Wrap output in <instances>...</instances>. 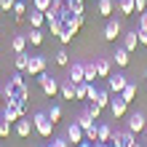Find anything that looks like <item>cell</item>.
Segmentation results:
<instances>
[{"label": "cell", "mask_w": 147, "mask_h": 147, "mask_svg": "<svg viewBox=\"0 0 147 147\" xmlns=\"http://www.w3.org/2000/svg\"><path fill=\"white\" fill-rule=\"evenodd\" d=\"M3 94H11L13 99H19V102H27L30 99V83L24 80V75L16 70L11 78H8V83H5V88H3Z\"/></svg>", "instance_id": "cell-1"}, {"label": "cell", "mask_w": 147, "mask_h": 147, "mask_svg": "<svg viewBox=\"0 0 147 147\" xmlns=\"http://www.w3.org/2000/svg\"><path fill=\"white\" fill-rule=\"evenodd\" d=\"M32 126H35L38 136H43V139H48L54 134V120L48 118V112H35L32 115Z\"/></svg>", "instance_id": "cell-2"}, {"label": "cell", "mask_w": 147, "mask_h": 147, "mask_svg": "<svg viewBox=\"0 0 147 147\" xmlns=\"http://www.w3.org/2000/svg\"><path fill=\"white\" fill-rule=\"evenodd\" d=\"M35 80L40 83V88H43V94H46V96H51V99H54L56 94H59V80H56L54 75H48L46 70H43V72L35 78Z\"/></svg>", "instance_id": "cell-3"}, {"label": "cell", "mask_w": 147, "mask_h": 147, "mask_svg": "<svg viewBox=\"0 0 147 147\" xmlns=\"http://www.w3.org/2000/svg\"><path fill=\"white\" fill-rule=\"evenodd\" d=\"M134 142H136V134L134 131H128V128H112L110 144H115V147H131Z\"/></svg>", "instance_id": "cell-4"}, {"label": "cell", "mask_w": 147, "mask_h": 147, "mask_svg": "<svg viewBox=\"0 0 147 147\" xmlns=\"http://www.w3.org/2000/svg\"><path fill=\"white\" fill-rule=\"evenodd\" d=\"M48 67V59L43 54H30V64H27V78H38L43 70Z\"/></svg>", "instance_id": "cell-5"}, {"label": "cell", "mask_w": 147, "mask_h": 147, "mask_svg": "<svg viewBox=\"0 0 147 147\" xmlns=\"http://www.w3.org/2000/svg\"><path fill=\"white\" fill-rule=\"evenodd\" d=\"M126 110H128V102L120 96V94H115V96L110 99V112H112V118H115V120H120V118L126 115Z\"/></svg>", "instance_id": "cell-6"}, {"label": "cell", "mask_w": 147, "mask_h": 147, "mask_svg": "<svg viewBox=\"0 0 147 147\" xmlns=\"http://www.w3.org/2000/svg\"><path fill=\"white\" fill-rule=\"evenodd\" d=\"M118 38H123V24H120L118 19H110L107 27H105V40L107 43H115Z\"/></svg>", "instance_id": "cell-7"}, {"label": "cell", "mask_w": 147, "mask_h": 147, "mask_svg": "<svg viewBox=\"0 0 147 147\" xmlns=\"http://www.w3.org/2000/svg\"><path fill=\"white\" fill-rule=\"evenodd\" d=\"M126 128H128V131H134V134H139V131H144V128H147V120H144V115H142L139 110L128 115V120H126Z\"/></svg>", "instance_id": "cell-8"}, {"label": "cell", "mask_w": 147, "mask_h": 147, "mask_svg": "<svg viewBox=\"0 0 147 147\" xmlns=\"http://www.w3.org/2000/svg\"><path fill=\"white\" fill-rule=\"evenodd\" d=\"M126 83H128V80H126L123 72H115V75L110 72V75H107V88H110V94H120V91L126 88Z\"/></svg>", "instance_id": "cell-9"}, {"label": "cell", "mask_w": 147, "mask_h": 147, "mask_svg": "<svg viewBox=\"0 0 147 147\" xmlns=\"http://www.w3.org/2000/svg\"><path fill=\"white\" fill-rule=\"evenodd\" d=\"M13 131H16V136H22V139H27V136H30L32 131H35V126H32V120H30L27 115H22L19 120H16Z\"/></svg>", "instance_id": "cell-10"}, {"label": "cell", "mask_w": 147, "mask_h": 147, "mask_svg": "<svg viewBox=\"0 0 147 147\" xmlns=\"http://www.w3.org/2000/svg\"><path fill=\"white\" fill-rule=\"evenodd\" d=\"M64 136H67V139H70L75 147L86 139V134H83V128H80V123H78V120H72V123L67 126V134H64Z\"/></svg>", "instance_id": "cell-11"}, {"label": "cell", "mask_w": 147, "mask_h": 147, "mask_svg": "<svg viewBox=\"0 0 147 147\" xmlns=\"http://www.w3.org/2000/svg\"><path fill=\"white\" fill-rule=\"evenodd\" d=\"M59 96L62 99H75V83L70 80V78H62V80H59Z\"/></svg>", "instance_id": "cell-12"}, {"label": "cell", "mask_w": 147, "mask_h": 147, "mask_svg": "<svg viewBox=\"0 0 147 147\" xmlns=\"http://www.w3.org/2000/svg\"><path fill=\"white\" fill-rule=\"evenodd\" d=\"M83 80H86V83H96V80H99L96 62H83Z\"/></svg>", "instance_id": "cell-13"}, {"label": "cell", "mask_w": 147, "mask_h": 147, "mask_svg": "<svg viewBox=\"0 0 147 147\" xmlns=\"http://www.w3.org/2000/svg\"><path fill=\"white\" fill-rule=\"evenodd\" d=\"M123 48L131 51V54L139 48V32H136V30H131V32H126V35H123Z\"/></svg>", "instance_id": "cell-14"}, {"label": "cell", "mask_w": 147, "mask_h": 147, "mask_svg": "<svg viewBox=\"0 0 147 147\" xmlns=\"http://www.w3.org/2000/svg\"><path fill=\"white\" fill-rule=\"evenodd\" d=\"M94 62H96V72H99V78H107V75L112 72V64H110L107 56H94Z\"/></svg>", "instance_id": "cell-15"}, {"label": "cell", "mask_w": 147, "mask_h": 147, "mask_svg": "<svg viewBox=\"0 0 147 147\" xmlns=\"http://www.w3.org/2000/svg\"><path fill=\"white\" fill-rule=\"evenodd\" d=\"M112 59H115V64H118V67H128V62H131V51H126L123 46H120V48H115Z\"/></svg>", "instance_id": "cell-16"}, {"label": "cell", "mask_w": 147, "mask_h": 147, "mask_svg": "<svg viewBox=\"0 0 147 147\" xmlns=\"http://www.w3.org/2000/svg\"><path fill=\"white\" fill-rule=\"evenodd\" d=\"M27 22H30V27H43L46 24V13L32 8V11H27Z\"/></svg>", "instance_id": "cell-17"}, {"label": "cell", "mask_w": 147, "mask_h": 147, "mask_svg": "<svg viewBox=\"0 0 147 147\" xmlns=\"http://www.w3.org/2000/svg\"><path fill=\"white\" fill-rule=\"evenodd\" d=\"M11 13H13L16 22H27V3H24V0H16L13 8H11Z\"/></svg>", "instance_id": "cell-18"}, {"label": "cell", "mask_w": 147, "mask_h": 147, "mask_svg": "<svg viewBox=\"0 0 147 147\" xmlns=\"http://www.w3.org/2000/svg\"><path fill=\"white\" fill-rule=\"evenodd\" d=\"M67 78H70L75 86L83 83V62H72V64H70V75H67Z\"/></svg>", "instance_id": "cell-19"}, {"label": "cell", "mask_w": 147, "mask_h": 147, "mask_svg": "<svg viewBox=\"0 0 147 147\" xmlns=\"http://www.w3.org/2000/svg\"><path fill=\"white\" fill-rule=\"evenodd\" d=\"M43 27H30V35H27V43L30 46H43Z\"/></svg>", "instance_id": "cell-20"}, {"label": "cell", "mask_w": 147, "mask_h": 147, "mask_svg": "<svg viewBox=\"0 0 147 147\" xmlns=\"http://www.w3.org/2000/svg\"><path fill=\"white\" fill-rule=\"evenodd\" d=\"M27 64H30V54L22 51V54H13V67L19 72H27Z\"/></svg>", "instance_id": "cell-21"}, {"label": "cell", "mask_w": 147, "mask_h": 147, "mask_svg": "<svg viewBox=\"0 0 147 147\" xmlns=\"http://www.w3.org/2000/svg\"><path fill=\"white\" fill-rule=\"evenodd\" d=\"M27 35H13L11 38V48H13V54H22V51H27Z\"/></svg>", "instance_id": "cell-22"}, {"label": "cell", "mask_w": 147, "mask_h": 147, "mask_svg": "<svg viewBox=\"0 0 147 147\" xmlns=\"http://www.w3.org/2000/svg\"><path fill=\"white\" fill-rule=\"evenodd\" d=\"M110 99H112L110 88H96V96H94L91 102H96V105H102V107H110Z\"/></svg>", "instance_id": "cell-23"}, {"label": "cell", "mask_w": 147, "mask_h": 147, "mask_svg": "<svg viewBox=\"0 0 147 147\" xmlns=\"http://www.w3.org/2000/svg\"><path fill=\"white\" fill-rule=\"evenodd\" d=\"M134 0H118V13L120 16H134Z\"/></svg>", "instance_id": "cell-24"}, {"label": "cell", "mask_w": 147, "mask_h": 147, "mask_svg": "<svg viewBox=\"0 0 147 147\" xmlns=\"http://www.w3.org/2000/svg\"><path fill=\"white\" fill-rule=\"evenodd\" d=\"M46 24H48V30H51V35H56V38H59V35H62V32H64V22L59 19V16H56V19H48Z\"/></svg>", "instance_id": "cell-25"}, {"label": "cell", "mask_w": 147, "mask_h": 147, "mask_svg": "<svg viewBox=\"0 0 147 147\" xmlns=\"http://www.w3.org/2000/svg\"><path fill=\"white\" fill-rule=\"evenodd\" d=\"M88 86H91V83H86V80L75 86V99H78V102H83V99H88Z\"/></svg>", "instance_id": "cell-26"}, {"label": "cell", "mask_w": 147, "mask_h": 147, "mask_svg": "<svg viewBox=\"0 0 147 147\" xmlns=\"http://www.w3.org/2000/svg\"><path fill=\"white\" fill-rule=\"evenodd\" d=\"M96 128H99V139H96V142H110V139H112V126L102 123V126H96Z\"/></svg>", "instance_id": "cell-27"}, {"label": "cell", "mask_w": 147, "mask_h": 147, "mask_svg": "<svg viewBox=\"0 0 147 147\" xmlns=\"http://www.w3.org/2000/svg\"><path fill=\"white\" fill-rule=\"evenodd\" d=\"M64 5H67V11L70 13H83L86 8H83V0H64Z\"/></svg>", "instance_id": "cell-28"}, {"label": "cell", "mask_w": 147, "mask_h": 147, "mask_svg": "<svg viewBox=\"0 0 147 147\" xmlns=\"http://www.w3.org/2000/svg\"><path fill=\"white\" fill-rule=\"evenodd\" d=\"M54 59H56V64H59V67H70V54H67L64 48H59L56 54H54Z\"/></svg>", "instance_id": "cell-29"}, {"label": "cell", "mask_w": 147, "mask_h": 147, "mask_svg": "<svg viewBox=\"0 0 147 147\" xmlns=\"http://www.w3.org/2000/svg\"><path fill=\"white\" fill-rule=\"evenodd\" d=\"M78 123H80V128H83V134L88 131V128H94V126H96V123H94V118L88 115V112H83V115L78 118Z\"/></svg>", "instance_id": "cell-30"}, {"label": "cell", "mask_w": 147, "mask_h": 147, "mask_svg": "<svg viewBox=\"0 0 147 147\" xmlns=\"http://www.w3.org/2000/svg\"><path fill=\"white\" fill-rule=\"evenodd\" d=\"M120 96H123L126 102H134V99H136V86H134V83H126V88L120 91Z\"/></svg>", "instance_id": "cell-31"}, {"label": "cell", "mask_w": 147, "mask_h": 147, "mask_svg": "<svg viewBox=\"0 0 147 147\" xmlns=\"http://www.w3.org/2000/svg\"><path fill=\"white\" fill-rule=\"evenodd\" d=\"M48 118L54 120V126H56L59 120H62V107H59V105H51V107H48Z\"/></svg>", "instance_id": "cell-32"}, {"label": "cell", "mask_w": 147, "mask_h": 147, "mask_svg": "<svg viewBox=\"0 0 147 147\" xmlns=\"http://www.w3.org/2000/svg\"><path fill=\"white\" fill-rule=\"evenodd\" d=\"M112 8H115V3H112V0H99V13H102V16H110Z\"/></svg>", "instance_id": "cell-33"}, {"label": "cell", "mask_w": 147, "mask_h": 147, "mask_svg": "<svg viewBox=\"0 0 147 147\" xmlns=\"http://www.w3.org/2000/svg\"><path fill=\"white\" fill-rule=\"evenodd\" d=\"M102 110H105V107H102V105H96V102H91V105H88V110H86V112H88V115H91L94 120H96V118H99V112H102Z\"/></svg>", "instance_id": "cell-34"}, {"label": "cell", "mask_w": 147, "mask_h": 147, "mask_svg": "<svg viewBox=\"0 0 147 147\" xmlns=\"http://www.w3.org/2000/svg\"><path fill=\"white\" fill-rule=\"evenodd\" d=\"M32 8H38V11L46 13L48 8H51V0H32Z\"/></svg>", "instance_id": "cell-35"}, {"label": "cell", "mask_w": 147, "mask_h": 147, "mask_svg": "<svg viewBox=\"0 0 147 147\" xmlns=\"http://www.w3.org/2000/svg\"><path fill=\"white\" fill-rule=\"evenodd\" d=\"M8 134H11V123H8L5 118H0V136H3V139H5Z\"/></svg>", "instance_id": "cell-36"}, {"label": "cell", "mask_w": 147, "mask_h": 147, "mask_svg": "<svg viewBox=\"0 0 147 147\" xmlns=\"http://www.w3.org/2000/svg\"><path fill=\"white\" fill-rule=\"evenodd\" d=\"M51 144H54V147H70V139H67V136H54Z\"/></svg>", "instance_id": "cell-37"}, {"label": "cell", "mask_w": 147, "mask_h": 147, "mask_svg": "<svg viewBox=\"0 0 147 147\" xmlns=\"http://www.w3.org/2000/svg\"><path fill=\"white\" fill-rule=\"evenodd\" d=\"M51 11L62 13V11H64V0H51Z\"/></svg>", "instance_id": "cell-38"}, {"label": "cell", "mask_w": 147, "mask_h": 147, "mask_svg": "<svg viewBox=\"0 0 147 147\" xmlns=\"http://www.w3.org/2000/svg\"><path fill=\"white\" fill-rule=\"evenodd\" d=\"M134 8H136V13L147 11V0H134Z\"/></svg>", "instance_id": "cell-39"}, {"label": "cell", "mask_w": 147, "mask_h": 147, "mask_svg": "<svg viewBox=\"0 0 147 147\" xmlns=\"http://www.w3.org/2000/svg\"><path fill=\"white\" fill-rule=\"evenodd\" d=\"M59 43H62V46H67V43H72V35H70V32H62V35H59Z\"/></svg>", "instance_id": "cell-40"}, {"label": "cell", "mask_w": 147, "mask_h": 147, "mask_svg": "<svg viewBox=\"0 0 147 147\" xmlns=\"http://www.w3.org/2000/svg\"><path fill=\"white\" fill-rule=\"evenodd\" d=\"M16 0H0V11H11Z\"/></svg>", "instance_id": "cell-41"}, {"label": "cell", "mask_w": 147, "mask_h": 147, "mask_svg": "<svg viewBox=\"0 0 147 147\" xmlns=\"http://www.w3.org/2000/svg\"><path fill=\"white\" fill-rule=\"evenodd\" d=\"M139 30H147V11L139 13Z\"/></svg>", "instance_id": "cell-42"}, {"label": "cell", "mask_w": 147, "mask_h": 147, "mask_svg": "<svg viewBox=\"0 0 147 147\" xmlns=\"http://www.w3.org/2000/svg\"><path fill=\"white\" fill-rule=\"evenodd\" d=\"M16 110H19V115H27V112H30V105H27V102H19V107H16Z\"/></svg>", "instance_id": "cell-43"}, {"label": "cell", "mask_w": 147, "mask_h": 147, "mask_svg": "<svg viewBox=\"0 0 147 147\" xmlns=\"http://www.w3.org/2000/svg\"><path fill=\"white\" fill-rule=\"evenodd\" d=\"M139 46H147V30H139Z\"/></svg>", "instance_id": "cell-44"}, {"label": "cell", "mask_w": 147, "mask_h": 147, "mask_svg": "<svg viewBox=\"0 0 147 147\" xmlns=\"http://www.w3.org/2000/svg\"><path fill=\"white\" fill-rule=\"evenodd\" d=\"M78 147H94V142H88V139H83V142L78 144Z\"/></svg>", "instance_id": "cell-45"}, {"label": "cell", "mask_w": 147, "mask_h": 147, "mask_svg": "<svg viewBox=\"0 0 147 147\" xmlns=\"http://www.w3.org/2000/svg\"><path fill=\"white\" fill-rule=\"evenodd\" d=\"M3 105H5V94H3V88H0V110H3Z\"/></svg>", "instance_id": "cell-46"}, {"label": "cell", "mask_w": 147, "mask_h": 147, "mask_svg": "<svg viewBox=\"0 0 147 147\" xmlns=\"http://www.w3.org/2000/svg\"><path fill=\"white\" fill-rule=\"evenodd\" d=\"M94 147H110V142H94Z\"/></svg>", "instance_id": "cell-47"}, {"label": "cell", "mask_w": 147, "mask_h": 147, "mask_svg": "<svg viewBox=\"0 0 147 147\" xmlns=\"http://www.w3.org/2000/svg\"><path fill=\"white\" fill-rule=\"evenodd\" d=\"M131 147H147V144H139V142H134V144H131Z\"/></svg>", "instance_id": "cell-48"}, {"label": "cell", "mask_w": 147, "mask_h": 147, "mask_svg": "<svg viewBox=\"0 0 147 147\" xmlns=\"http://www.w3.org/2000/svg\"><path fill=\"white\" fill-rule=\"evenodd\" d=\"M144 83H147V70H144Z\"/></svg>", "instance_id": "cell-49"}, {"label": "cell", "mask_w": 147, "mask_h": 147, "mask_svg": "<svg viewBox=\"0 0 147 147\" xmlns=\"http://www.w3.org/2000/svg\"><path fill=\"white\" fill-rule=\"evenodd\" d=\"M0 72H3V64H0Z\"/></svg>", "instance_id": "cell-50"}, {"label": "cell", "mask_w": 147, "mask_h": 147, "mask_svg": "<svg viewBox=\"0 0 147 147\" xmlns=\"http://www.w3.org/2000/svg\"><path fill=\"white\" fill-rule=\"evenodd\" d=\"M144 136H147V128H144Z\"/></svg>", "instance_id": "cell-51"}, {"label": "cell", "mask_w": 147, "mask_h": 147, "mask_svg": "<svg viewBox=\"0 0 147 147\" xmlns=\"http://www.w3.org/2000/svg\"><path fill=\"white\" fill-rule=\"evenodd\" d=\"M48 147H54V144H48Z\"/></svg>", "instance_id": "cell-52"}]
</instances>
